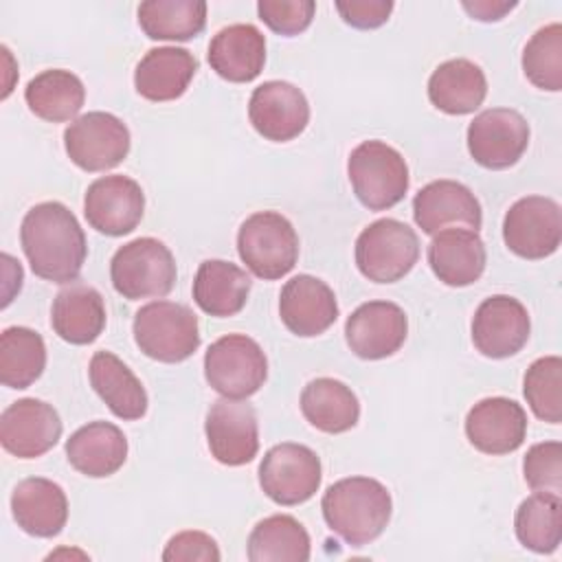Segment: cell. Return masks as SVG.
I'll return each mask as SVG.
<instances>
[{
  "label": "cell",
  "mask_w": 562,
  "mask_h": 562,
  "mask_svg": "<svg viewBox=\"0 0 562 562\" xmlns=\"http://www.w3.org/2000/svg\"><path fill=\"white\" fill-rule=\"evenodd\" d=\"M20 244L31 270L53 283L77 281L88 255L86 233L61 202L31 206L20 226Z\"/></svg>",
  "instance_id": "cell-1"
},
{
  "label": "cell",
  "mask_w": 562,
  "mask_h": 562,
  "mask_svg": "<svg viewBox=\"0 0 562 562\" xmlns=\"http://www.w3.org/2000/svg\"><path fill=\"white\" fill-rule=\"evenodd\" d=\"M321 509L334 533L351 547H362L384 531L391 520L393 501L380 481L347 476L325 490Z\"/></svg>",
  "instance_id": "cell-2"
},
{
  "label": "cell",
  "mask_w": 562,
  "mask_h": 562,
  "mask_svg": "<svg viewBox=\"0 0 562 562\" xmlns=\"http://www.w3.org/2000/svg\"><path fill=\"white\" fill-rule=\"evenodd\" d=\"M347 176L353 193L369 211H386L404 200L408 191V165L404 156L384 140H362L351 149Z\"/></svg>",
  "instance_id": "cell-3"
},
{
  "label": "cell",
  "mask_w": 562,
  "mask_h": 562,
  "mask_svg": "<svg viewBox=\"0 0 562 562\" xmlns=\"http://www.w3.org/2000/svg\"><path fill=\"white\" fill-rule=\"evenodd\" d=\"M134 340L138 349L158 362H182L200 347L198 316L173 301H151L134 314Z\"/></svg>",
  "instance_id": "cell-4"
},
{
  "label": "cell",
  "mask_w": 562,
  "mask_h": 562,
  "mask_svg": "<svg viewBox=\"0 0 562 562\" xmlns=\"http://www.w3.org/2000/svg\"><path fill=\"white\" fill-rule=\"evenodd\" d=\"M237 252L255 277L274 281L296 266L299 235L285 215L257 211L239 226Z\"/></svg>",
  "instance_id": "cell-5"
},
{
  "label": "cell",
  "mask_w": 562,
  "mask_h": 562,
  "mask_svg": "<svg viewBox=\"0 0 562 562\" xmlns=\"http://www.w3.org/2000/svg\"><path fill=\"white\" fill-rule=\"evenodd\" d=\"M176 277V259L156 237H138L123 244L110 261L112 285L127 301L167 296Z\"/></svg>",
  "instance_id": "cell-6"
},
{
  "label": "cell",
  "mask_w": 562,
  "mask_h": 562,
  "mask_svg": "<svg viewBox=\"0 0 562 562\" xmlns=\"http://www.w3.org/2000/svg\"><path fill=\"white\" fill-rule=\"evenodd\" d=\"M419 259L417 233L393 217L371 222L356 239V266L373 283H395Z\"/></svg>",
  "instance_id": "cell-7"
},
{
  "label": "cell",
  "mask_w": 562,
  "mask_h": 562,
  "mask_svg": "<svg viewBox=\"0 0 562 562\" xmlns=\"http://www.w3.org/2000/svg\"><path fill=\"white\" fill-rule=\"evenodd\" d=\"M204 378L222 397L246 400L268 378V360L257 340L246 334H226L204 353Z\"/></svg>",
  "instance_id": "cell-8"
},
{
  "label": "cell",
  "mask_w": 562,
  "mask_h": 562,
  "mask_svg": "<svg viewBox=\"0 0 562 562\" xmlns=\"http://www.w3.org/2000/svg\"><path fill=\"white\" fill-rule=\"evenodd\" d=\"M323 479L318 454L303 443H277L259 463V485L277 505H301L310 501Z\"/></svg>",
  "instance_id": "cell-9"
},
{
  "label": "cell",
  "mask_w": 562,
  "mask_h": 562,
  "mask_svg": "<svg viewBox=\"0 0 562 562\" xmlns=\"http://www.w3.org/2000/svg\"><path fill=\"white\" fill-rule=\"evenodd\" d=\"M130 130L110 112H86L64 130L68 158L83 171H108L130 154Z\"/></svg>",
  "instance_id": "cell-10"
},
{
  "label": "cell",
  "mask_w": 562,
  "mask_h": 562,
  "mask_svg": "<svg viewBox=\"0 0 562 562\" xmlns=\"http://www.w3.org/2000/svg\"><path fill=\"white\" fill-rule=\"evenodd\" d=\"M505 246L522 259H544L560 248L562 211L544 195L516 200L503 220Z\"/></svg>",
  "instance_id": "cell-11"
},
{
  "label": "cell",
  "mask_w": 562,
  "mask_h": 562,
  "mask_svg": "<svg viewBox=\"0 0 562 562\" xmlns=\"http://www.w3.org/2000/svg\"><path fill=\"white\" fill-rule=\"evenodd\" d=\"M468 151L485 169L516 165L529 147V123L512 108H490L468 125Z\"/></svg>",
  "instance_id": "cell-12"
},
{
  "label": "cell",
  "mask_w": 562,
  "mask_h": 562,
  "mask_svg": "<svg viewBox=\"0 0 562 562\" xmlns=\"http://www.w3.org/2000/svg\"><path fill=\"white\" fill-rule=\"evenodd\" d=\"M206 443L222 465H244L257 457L259 426L255 408L244 400L222 397L211 404L204 422Z\"/></svg>",
  "instance_id": "cell-13"
},
{
  "label": "cell",
  "mask_w": 562,
  "mask_h": 562,
  "mask_svg": "<svg viewBox=\"0 0 562 562\" xmlns=\"http://www.w3.org/2000/svg\"><path fill=\"white\" fill-rule=\"evenodd\" d=\"M145 213V193L140 184L127 176L97 178L83 198V215L88 224L110 237L132 233Z\"/></svg>",
  "instance_id": "cell-14"
},
{
  "label": "cell",
  "mask_w": 562,
  "mask_h": 562,
  "mask_svg": "<svg viewBox=\"0 0 562 562\" xmlns=\"http://www.w3.org/2000/svg\"><path fill=\"white\" fill-rule=\"evenodd\" d=\"M531 331L527 307L509 296H487L474 312L472 318V342L485 358H509L518 353Z\"/></svg>",
  "instance_id": "cell-15"
},
{
  "label": "cell",
  "mask_w": 562,
  "mask_h": 562,
  "mask_svg": "<svg viewBox=\"0 0 562 562\" xmlns=\"http://www.w3.org/2000/svg\"><path fill=\"white\" fill-rule=\"evenodd\" d=\"M248 119L266 140L285 143L307 127L310 103L303 90L290 81H263L250 94Z\"/></svg>",
  "instance_id": "cell-16"
},
{
  "label": "cell",
  "mask_w": 562,
  "mask_h": 562,
  "mask_svg": "<svg viewBox=\"0 0 562 562\" xmlns=\"http://www.w3.org/2000/svg\"><path fill=\"white\" fill-rule=\"evenodd\" d=\"M59 413L35 397L9 404L0 415L2 448L18 459H37L46 454L61 437Z\"/></svg>",
  "instance_id": "cell-17"
},
{
  "label": "cell",
  "mask_w": 562,
  "mask_h": 562,
  "mask_svg": "<svg viewBox=\"0 0 562 562\" xmlns=\"http://www.w3.org/2000/svg\"><path fill=\"white\" fill-rule=\"evenodd\" d=\"M408 334V318L397 303L369 301L358 305L347 323L349 349L362 360H382L400 351Z\"/></svg>",
  "instance_id": "cell-18"
},
{
  "label": "cell",
  "mask_w": 562,
  "mask_h": 562,
  "mask_svg": "<svg viewBox=\"0 0 562 562\" xmlns=\"http://www.w3.org/2000/svg\"><path fill=\"white\" fill-rule=\"evenodd\" d=\"M465 437L483 454H509L527 437V413L509 397H485L468 411Z\"/></svg>",
  "instance_id": "cell-19"
},
{
  "label": "cell",
  "mask_w": 562,
  "mask_h": 562,
  "mask_svg": "<svg viewBox=\"0 0 562 562\" xmlns=\"http://www.w3.org/2000/svg\"><path fill=\"white\" fill-rule=\"evenodd\" d=\"M279 316L292 334L301 338L318 336L338 318L336 294L318 277L296 274L281 288Z\"/></svg>",
  "instance_id": "cell-20"
},
{
  "label": "cell",
  "mask_w": 562,
  "mask_h": 562,
  "mask_svg": "<svg viewBox=\"0 0 562 562\" xmlns=\"http://www.w3.org/2000/svg\"><path fill=\"white\" fill-rule=\"evenodd\" d=\"M413 217L426 235H435L452 224L470 231H479L483 224L476 195L457 180H435L422 187L413 198Z\"/></svg>",
  "instance_id": "cell-21"
},
{
  "label": "cell",
  "mask_w": 562,
  "mask_h": 562,
  "mask_svg": "<svg viewBox=\"0 0 562 562\" xmlns=\"http://www.w3.org/2000/svg\"><path fill=\"white\" fill-rule=\"evenodd\" d=\"M428 263L435 277L450 288H465L481 279L487 252L476 231L443 228L428 244Z\"/></svg>",
  "instance_id": "cell-22"
},
{
  "label": "cell",
  "mask_w": 562,
  "mask_h": 562,
  "mask_svg": "<svg viewBox=\"0 0 562 562\" xmlns=\"http://www.w3.org/2000/svg\"><path fill=\"white\" fill-rule=\"evenodd\" d=\"M11 514L22 531L35 538L57 536L68 520V498L50 479L29 476L13 487Z\"/></svg>",
  "instance_id": "cell-23"
},
{
  "label": "cell",
  "mask_w": 562,
  "mask_h": 562,
  "mask_svg": "<svg viewBox=\"0 0 562 562\" xmlns=\"http://www.w3.org/2000/svg\"><path fill=\"white\" fill-rule=\"evenodd\" d=\"M209 64L226 81L248 83L263 70L266 37L255 24H228L209 44Z\"/></svg>",
  "instance_id": "cell-24"
},
{
  "label": "cell",
  "mask_w": 562,
  "mask_h": 562,
  "mask_svg": "<svg viewBox=\"0 0 562 562\" xmlns=\"http://www.w3.org/2000/svg\"><path fill=\"white\" fill-rule=\"evenodd\" d=\"M198 70V59L187 48H149L136 64L134 88L147 101H173L182 97Z\"/></svg>",
  "instance_id": "cell-25"
},
{
  "label": "cell",
  "mask_w": 562,
  "mask_h": 562,
  "mask_svg": "<svg viewBox=\"0 0 562 562\" xmlns=\"http://www.w3.org/2000/svg\"><path fill=\"white\" fill-rule=\"evenodd\" d=\"M66 459L77 472L90 479L112 476L127 459V439L110 422H90L68 437Z\"/></svg>",
  "instance_id": "cell-26"
},
{
  "label": "cell",
  "mask_w": 562,
  "mask_h": 562,
  "mask_svg": "<svg viewBox=\"0 0 562 562\" xmlns=\"http://www.w3.org/2000/svg\"><path fill=\"white\" fill-rule=\"evenodd\" d=\"M53 331L70 345H90L105 329V303L97 288L70 283L57 292L50 307Z\"/></svg>",
  "instance_id": "cell-27"
},
{
  "label": "cell",
  "mask_w": 562,
  "mask_h": 562,
  "mask_svg": "<svg viewBox=\"0 0 562 562\" xmlns=\"http://www.w3.org/2000/svg\"><path fill=\"white\" fill-rule=\"evenodd\" d=\"M90 384L119 419H140L147 413V391L132 369L112 351H97L90 358Z\"/></svg>",
  "instance_id": "cell-28"
},
{
  "label": "cell",
  "mask_w": 562,
  "mask_h": 562,
  "mask_svg": "<svg viewBox=\"0 0 562 562\" xmlns=\"http://www.w3.org/2000/svg\"><path fill=\"white\" fill-rule=\"evenodd\" d=\"M487 94V79L481 66L457 57L439 64L428 79L430 103L446 114H470Z\"/></svg>",
  "instance_id": "cell-29"
},
{
  "label": "cell",
  "mask_w": 562,
  "mask_h": 562,
  "mask_svg": "<svg viewBox=\"0 0 562 562\" xmlns=\"http://www.w3.org/2000/svg\"><path fill=\"white\" fill-rule=\"evenodd\" d=\"M250 292V277L239 266L224 259H206L193 279V301L217 318L235 316L244 310Z\"/></svg>",
  "instance_id": "cell-30"
},
{
  "label": "cell",
  "mask_w": 562,
  "mask_h": 562,
  "mask_svg": "<svg viewBox=\"0 0 562 562\" xmlns=\"http://www.w3.org/2000/svg\"><path fill=\"white\" fill-rule=\"evenodd\" d=\"M301 413L316 430L338 435L358 424L360 402L345 382L316 378L307 382L301 393Z\"/></svg>",
  "instance_id": "cell-31"
},
{
  "label": "cell",
  "mask_w": 562,
  "mask_h": 562,
  "mask_svg": "<svg viewBox=\"0 0 562 562\" xmlns=\"http://www.w3.org/2000/svg\"><path fill=\"white\" fill-rule=\"evenodd\" d=\"M29 110L50 123H64L79 114L86 101L83 81L64 68H50L35 75L24 88Z\"/></svg>",
  "instance_id": "cell-32"
},
{
  "label": "cell",
  "mask_w": 562,
  "mask_h": 562,
  "mask_svg": "<svg viewBox=\"0 0 562 562\" xmlns=\"http://www.w3.org/2000/svg\"><path fill=\"white\" fill-rule=\"evenodd\" d=\"M312 551L307 529L288 514L259 520L248 536L250 562H307Z\"/></svg>",
  "instance_id": "cell-33"
},
{
  "label": "cell",
  "mask_w": 562,
  "mask_h": 562,
  "mask_svg": "<svg viewBox=\"0 0 562 562\" xmlns=\"http://www.w3.org/2000/svg\"><path fill=\"white\" fill-rule=\"evenodd\" d=\"M138 26L151 40L187 42L206 26L202 0H147L138 7Z\"/></svg>",
  "instance_id": "cell-34"
},
{
  "label": "cell",
  "mask_w": 562,
  "mask_h": 562,
  "mask_svg": "<svg viewBox=\"0 0 562 562\" xmlns=\"http://www.w3.org/2000/svg\"><path fill=\"white\" fill-rule=\"evenodd\" d=\"M46 367L44 338L29 327H7L0 334V382L9 389L31 386Z\"/></svg>",
  "instance_id": "cell-35"
},
{
  "label": "cell",
  "mask_w": 562,
  "mask_h": 562,
  "mask_svg": "<svg viewBox=\"0 0 562 562\" xmlns=\"http://www.w3.org/2000/svg\"><path fill=\"white\" fill-rule=\"evenodd\" d=\"M516 538L536 553H553L562 540V503L558 494L533 492L514 516Z\"/></svg>",
  "instance_id": "cell-36"
},
{
  "label": "cell",
  "mask_w": 562,
  "mask_h": 562,
  "mask_svg": "<svg viewBox=\"0 0 562 562\" xmlns=\"http://www.w3.org/2000/svg\"><path fill=\"white\" fill-rule=\"evenodd\" d=\"M522 72L540 90H562V24L538 29L522 50Z\"/></svg>",
  "instance_id": "cell-37"
},
{
  "label": "cell",
  "mask_w": 562,
  "mask_h": 562,
  "mask_svg": "<svg viewBox=\"0 0 562 562\" xmlns=\"http://www.w3.org/2000/svg\"><path fill=\"white\" fill-rule=\"evenodd\" d=\"M522 393L533 415L549 424L562 422V358L544 356L529 364Z\"/></svg>",
  "instance_id": "cell-38"
},
{
  "label": "cell",
  "mask_w": 562,
  "mask_h": 562,
  "mask_svg": "<svg viewBox=\"0 0 562 562\" xmlns=\"http://www.w3.org/2000/svg\"><path fill=\"white\" fill-rule=\"evenodd\" d=\"M522 474L533 492H562V443L542 441L533 443L522 461Z\"/></svg>",
  "instance_id": "cell-39"
},
{
  "label": "cell",
  "mask_w": 562,
  "mask_h": 562,
  "mask_svg": "<svg viewBox=\"0 0 562 562\" xmlns=\"http://www.w3.org/2000/svg\"><path fill=\"white\" fill-rule=\"evenodd\" d=\"M316 4L312 0H259L257 13L261 22L279 35H299L314 20Z\"/></svg>",
  "instance_id": "cell-40"
},
{
  "label": "cell",
  "mask_w": 562,
  "mask_h": 562,
  "mask_svg": "<svg viewBox=\"0 0 562 562\" xmlns=\"http://www.w3.org/2000/svg\"><path fill=\"white\" fill-rule=\"evenodd\" d=\"M222 558L217 542L204 531H180L169 538L162 560L165 562H217Z\"/></svg>",
  "instance_id": "cell-41"
},
{
  "label": "cell",
  "mask_w": 562,
  "mask_h": 562,
  "mask_svg": "<svg viewBox=\"0 0 562 562\" xmlns=\"http://www.w3.org/2000/svg\"><path fill=\"white\" fill-rule=\"evenodd\" d=\"M336 11L349 26L369 31V29L382 26L389 20L393 11V2L391 0H347V2H336Z\"/></svg>",
  "instance_id": "cell-42"
},
{
  "label": "cell",
  "mask_w": 562,
  "mask_h": 562,
  "mask_svg": "<svg viewBox=\"0 0 562 562\" xmlns=\"http://www.w3.org/2000/svg\"><path fill=\"white\" fill-rule=\"evenodd\" d=\"M474 20L481 22H496L501 20L505 13H509L516 2H496V0H474V2H463L461 4Z\"/></svg>",
  "instance_id": "cell-43"
}]
</instances>
